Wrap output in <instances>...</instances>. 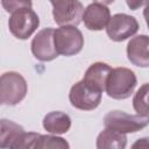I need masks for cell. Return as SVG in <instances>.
<instances>
[{"instance_id":"obj_18","label":"cell","mask_w":149,"mask_h":149,"mask_svg":"<svg viewBox=\"0 0 149 149\" xmlns=\"http://www.w3.org/2000/svg\"><path fill=\"white\" fill-rule=\"evenodd\" d=\"M69 149L70 144L59 136L56 135H42L40 137V143H38V149Z\"/></svg>"},{"instance_id":"obj_11","label":"cell","mask_w":149,"mask_h":149,"mask_svg":"<svg viewBox=\"0 0 149 149\" xmlns=\"http://www.w3.org/2000/svg\"><path fill=\"white\" fill-rule=\"evenodd\" d=\"M149 37L147 35H137L127 44V57L129 62L139 68L149 66Z\"/></svg>"},{"instance_id":"obj_19","label":"cell","mask_w":149,"mask_h":149,"mask_svg":"<svg viewBox=\"0 0 149 149\" xmlns=\"http://www.w3.org/2000/svg\"><path fill=\"white\" fill-rule=\"evenodd\" d=\"M1 5L7 13H13L21 8H31L33 0H1Z\"/></svg>"},{"instance_id":"obj_7","label":"cell","mask_w":149,"mask_h":149,"mask_svg":"<svg viewBox=\"0 0 149 149\" xmlns=\"http://www.w3.org/2000/svg\"><path fill=\"white\" fill-rule=\"evenodd\" d=\"M101 92L88 86L83 79L76 83L69 93L71 105L80 111H92L101 102Z\"/></svg>"},{"instance_id":"obj_9","label":"cell","mask_w":149,"mask_h":149,"mask_svg":"<svg viewBox=\"0 0 149 149\" xmlns=\"http://www.w3.org/2000/svg\"><path fill=\"white\" fill-rule=\"evenodd\" d=\"M54 30L52 28H44L40 30L31 41V52L34 57L41 62H50L58 57L54 45Z\"/></svg>"},{"instance_id":"obj_21","label":"cell","mask_w":149,"mask_h":149,"mask_svg":"<svg viewBox=\"0 0 149 149\" xmlns=\"http://www.w3.org/2000/svg\"><path fill=\"white\" fill-rule=\"evenodd\" d=\"M93 1L98 3H102V5H109V3H113L115 0H93Z\"/></svg>"},{"instance_id":"obj_20","label":"cell","mask_w":149,"mask_h":149,"mask_svg":"<svg viewBox=\"0 0 149 149\" xmlns=\"http://www.w3.org/2000/svg\"><path fill=\"white\" fill-rule=\"evenodd\" d=\"M126 3L129 7V9L136 10V9L143 7L147 3V0H126Z\"/></svg>"},{"instance_id":"obj_13","label":"cell","mask_w":149,"mask_h":149,"mask_svg":"<svg viewBox=\"0 0 149 149\" xmlns=\"http://www.w3.org/2000/svg\"><path fill=\"white\" fill-rule=\"evenodd\" d=\"M43 128L50 134H65L71 128V118L61 111L50 112L43 118Z\"/></svg>"},{"instance_id":"obj_23","label":"cell","mask_w":149,"mask_h":149,"mask_svg":"<svg viewBox=\"0 0 149 149\" xmlns=\"http://www.w3.org/2000/svg\"><path fill=\"white\" fill-rule=\"evenodd\" d=\"M0 104H1V101H0Z\"/></svg>"},{"instance_id":"obj_10","label":"cell","mask_w":149,"mask_h":149,"mask_svg":"<svg viewBox=\"0 0 149 149\" xmlns=\"http://www.w3.org/2000/svg\"><path fill=\"white\" fill-rule=\"evenodd\" d=\"M109 17L111 12L106 5L93 2L84 9L81 20L84 21V24L88 30L99 31L106 28Z\"/></svg>"},{"instance_id":"obj_8","label":"cell","mask_w":149,"mask_h":149,"mask_svg":"<svg viewBox=\"0 0 149 149\" xmlns=\"http://www.w3.org/2000/svg\"><path fill=\"white\" fill-rule=\"evenodd\" d=\"M52 7V16L58 26L77 27L81 22L84 6L79 0H58Z\"/></svg>"},{"instance_id":"obj_4","label":"cell","mask_w":149,"mask_h":149,"mask_svg":"<svg viewBox=\"0 0 149 149\" xmlns=\"http://www.w3.org/2000/svg\"><path fill=\"white\" fill-rule=\"evenodd\" d=\"M148 116L139 114L132 115L122 111H111L104 118V125L106 128L123 134L140 132L148 126Z\"/></svg>"},{"instance_id":"obj_17","label":"cell","mask_w":149,"mask_h":149,"mask_svg":"<svg viewBox=\"0 0 149 149\" xmlns=\"http://www.w3.org/2000/svg\"><path fill=\"white\" fill-rule=\"evenodd\" d=\"M40 137L41 134L38 133H21L19 139L14 142L13 149H38V143H40Z\"/></svg>"},{"instance_id":"obj_5","label":"cell","mask_w":149,"mask_h":149,"mask_svg":"<svg viewBox=\"0 0 149 149\" xmlns=\"http://www.w3.org/2000/svg\"><path fill=\"white\" fill-rule=\"evenodd\" d=\"M40 26V19L31 8H21L12 13L8 20V28L13 36L19 40H27Z\"/></svg>"},{"instance_id":"obj_2","label":"cell","mask_w":149,"mask_h":149,"mask_svg":"<svg viewBox=\"0 0 149 149\" xmlns=\"http://www.w3.org/2000/svg\"><path fill=\"white\" fill-rule=\"evenodd\" d=\"M27 92V81L19 72L9 71L0 76V101L2 104L15 106L26 98Z\"/></svg>"},{"instance_id":"obj_15","label":"cell","mask_w":149,"mask_h":149,"mask_svg":"<svg viewBox=\"0 0 149 149\" xmlns=\"http://www.w3.org/2000/svg\"><path fill=\"white\" fill-rule=\"evenodd\" d=\"M23 132V127L19 123L8 119H0V148H13L14 142Z\"/></svg>"},{"instance_id":"obj_3","label":"cell","mask_w":149,"mask_h":149,"mask_svg":"<svg viewBox=\"0 0 149 149\" xmlns=\"http://www.w3.org/2000/svg\"><path fill=\"white\" fill-rule=\"evenodd\" d=\"M54 45L58 55L74 56L84 47V36L74 26H61L54 30Z\"/></svg>"},{"instance_id":"obj_12","label":"cell","mask_w":149,"mask_h":149,"mask_svg":"<svg viewBox=\"0 0 149 149\" xmlns=\"http://www.w3.org/2000/svg\"><path fill=\"white\" fill-rule=\"evenodd\" d=\"M111 70L112 68L108 64L102 63V62H95L88 66V69L86 70L84 74L83 80L92 88L102 93L105 91L106 80H107V77Z\"/></svg>"},{"instance_id":"obj_22","label":"cell","mask_w":149,"mask_h":149,"mask_svg":"<svg viewBox=\"0 0 149 149\" xmlns=\"http://www.w3.org/2000/svg\"><path fill=\"white\" fill-rule=\"evenodd\" d=\"M56 1H58V0H50V2H51V5H52L54 2H56Z\"/></svg>"},{"instance_id":"obj_14","label":"cell","mask_w":149,"mask_h":149,"mask_svg":"<svg viewBox=\"0 0 149 149\" xmlns=\"http://www.w3.org/2000/svg\"><path fill=\"white\" fill-rule=\"evenodd\" d=\"M127 146V136L112 129H104L97 137L98 149H123Z\"/></svg>"},{"instance_id":"obj_16","label":"cell","mask_w":149,"mask_h":149,"mask_svg":"<svg viewBox=\"0 0 149 149\" xmlns=\"http://www.w3.org/2000/svg\"><path fill=\"white\" fill-rule=\"evenodd\" d=\"M148 93H149V84H143L133 98V107L139 115L148 116Z\"/></svg>"},{"instance_id":"obj_1","label":"cell","mask_w":149,"mask_h":149,"mask_svg":"<svg viewBox=\"0 0 149 149\" xmlns=\"http://www.w3.org/2000/svg\"><path fill=\"white\" fill-rule=\"evenodd\" d=\"M137 84L135 73L128 68H115L112 69L105 85V91L108 97L123 100L129 98Z\"/></svg>"},{"instance_id":"obj_6","label":"cell","mask_w":149,"mask_h":149,"mask_svg":"<svg viewBox=\"0 0 149 149\" xmlns=\"http://www.w3.org/2000/svg\"><path fill=\"white\" fill-rule=\"evenodd\" d=\"M139 30V22L137 20L128 14L118 13L109 17L106 33L112 41L122 42L132 36H134Z\"/></svg>"}]
</instances>
